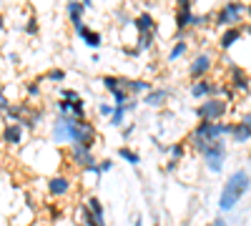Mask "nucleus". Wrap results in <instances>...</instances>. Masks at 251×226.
<instances>
[{
  "label": "nucleus",
  "instance_id": "obj_1",
  "mask_svg": "<svg viewBox=\"0 0 251 226\" xmlns=\"http://www.w3.org/2000/svg\"><path fill=\"white\" fill-rule=\"evenodd\" d=\"M224 136H231V123H214V121H201L199 126L194 128L191 133V143L199 153H206V149L211 146V143L221 141Z\"/></svg>",
  "mask_w": 251,
  "mask_h": 226
},
{
  "label": "nucleus",
  "instance_id": "obj_2",
  "mask_svg": "<svg viewBox=\"0 0 251 226\" xmlns=\"http://www.w3.org/2000/svg\"><path fill=\"white\" fill-rule=\"evenodd\" d=\"M249 186H251V178H249L246 171L231 174V178L224 183V191H221V199H219V209L221 211H231L241 201V196L249 191Z\"/></svg>",
  "mask_w": 251,
  "mask_h": 226
},
{
  "label": "nucleus",
  "instance_id": "obj_3",
  "mask_svg": "<svg viewBox=\"0 0 251 226\" xmlns=\"http://www.w3.org/2000/svg\"><path fill=\"white\" fill-rule=\"evenodd\" d=\"M226 111H228V103L224 98H206L203 103L196 108V116L201 118V121H214V123H219L224 116H226Z\"/></svg>",
  "mask_w": 251,
  "mask_h": 226
},
{
  "label": "nucleus",
  "instance_id": "obj_4",
  "mask_svg": "<svg viewBox=\"0 0 251 226\" xmlns=\"http://www.w3.org/2000/svg\"><path fill=\"white\" fill-rule=\"evenodd\" d=\"M203 161H206V166L211 169L214 174H219L224 169V161H226V143H224V138L216 141V143H211V146L206 149Z\"/></svg>",
  "mask_w": 251,
  "mask_h": 226
},
{
  "label": "nucleus",
  "instance_id": "obj_5",
  "mask_svg": "<svg viewBox=\"0 0 251 226\" xmlns=\"http://www.w3.org/2000/svg\"><path fill=\"white\" fill-rule=\"evenodd\" d=\"M71 158H73V163H78V166H83V169H88L91 174L100 176V171L96 166V156H93V151L88 146H78V143H73L71 146Z\"/></svg>",
  "mask_w": 251,
  "mask_h": 226
},
{
  "label": "nucleus",
  "instance_id": "obj_6",
  "mask_svg": "<svg viewBox=\"0 0 251 226\" xmlns=\"http://www.w3.org/2000/svg\"><path fill=\"white\" fill-rule=\"evenodd\" d=\"M244 10H249L241 0H231V3H226L224 8H221V13L216 15V23L219 25H236L239 20H241V13Z\"/></svg>",
  "mask_w": 251,
  "mask_h": 226
},
{
  "label": "nucleus",
  "instance_id": "obj_7",
  "mask_svg": "<svg viewBox=\"0 0 251 226\" xmlns=\"http://www.w3.org/2000/svg\"><path fill=\"white\" fill-rule=\"evenodd\" d=\"M194 13H191V0H176V28H178V38L181 33L191 25Z\"/></svg>",
  "mask_w": 251,
  "mask_h": 226
},
{
  "label": "nucleus",
  "instance_id": "obj_8",
  "mask_svg": "<svg viewBox=\"0 0 251 226\" xmlns=\"http://www.w3.org/2000/svg\"><path fill=\"white\" fill-rule=\"evenodd\" d=\"M211 66H214V58L208 55V53H201V55H196V58H194L191 68H188V75L196 78V80H201L206 73H211Z\"/></svg>",
  "mask_w": 251,
  "mask_h": 226
},
{
  "label": "nucleus",
  "instance_id": "obj_9",
  "mask_svg": "<svg viewBox=\"0 0 251 226\" xmlns=\"http://www.w3.org/2000/svg\"><path fill=\"white\" fill-rule=\"evenodd\" d=\"M219 93V86L216 83H211V80H206V78H201V80H196V83H191V96L194 98H214Z\"/></svg>",
  "mask_w": 251,
  "mask_h": 226
},
{
  "label": "nucleus",
  "instance_id": "obj_10",
  "mask_svg": "<svg viewBox=\"0 0 251 226\" xmlns=\"http://www.w3.org/2000/svg\"><path fill=\"white\" fill-rule=\"evenodd\" d=\"M71 191V178L66 176H50L48 178V194L50 196H66Z\"/></svg>",
  "mask_w": 251,
  "mask_h": 226
},
{
  "label": "nucleus",
  "instance_id": "obj_11",
  "mask_svg": "<svg viewBox=\"0 0 251 226\" xmlns=\"http://www.w3.org/2000/svg\"><path fill=\"white\" fill-rule=\"evenodd\" d=\"M169 96H171V93L166 91V88H156V91H149V93H146L143 103H146V106H153V108H161L166 100H169Z\"/></svg>",
  "mask_w": 251,
  "mask_h": 226
},
{
  "label": "nucleus",
  "instance_id": "obj_12",
  "mask_svg": "<svg viewBox=\"0 0 251 226\" xmlns=\"http://www.w3.org/2000/svg\"><path fill=\"white\" fill-rule=\"evenodd\" d=\"M3 138H5L8 146H18V143L23 141V126H20V123H10V126H5Z\"/></svg>",
  "mask_w": 251,
  "mask_h": 226
},
{
  "label": "nucleus",
  "instance_id": "obj_13",
  "mask_svg": "<svg viewBox=\"0 0 251 226\" xmlns=\"http://www.w3.org/2000/svg\"><path fill=\"white\" fill-rule=\"evenodd\" d=\"M133 25H136L138 35H141V33H156V20L151 18V13H141V15L133 20Z\"/></svg>",
  "mask_w": 251,
  "mask_h": 226
},
{
  "label": "nucleus",
  "instance_id": "obj_14",
  "mask_svg": "<svg viewBox=\"0 0 251 226\" xmlns=\"http://www.w3.org/2000/svg\"><path fill=\"white\" fill-rule=\"evenodd\" d=\"M231 138H234L236 143H246V141L251 138V126H249V123H244V121L231 123Z\"/></svg>",
  "mask_w": 251,
  "mask_h": 226
},
{
  "label": "nucleus",
  "instance_id": "obj_15",
  "mask_svg": "<svg viewBox=\"0 0 251 226\" xmlns=\"http://www.w3.org/2000/svg\"><path fill=\"white\" fill-rule=\"evenodd\" d=\"M228 78H231L234 88H239V91H249V88H251V80H249V75H246L241 68H236V66H231V73H228Z\"/></svg>",
  "mask_w": 251,
  "mask_h": 226
},
{
  "label": "nucleus",
  "instance_id": "obj_16",
  "mask_svg": "<svg viewBox=\"0 0 251 226\" xmlns=\"http://www.w3.org/2000/svg\"><path fill=\"white\" fill-rule=\"evenodd\" d=\"M123 91L128 93H149L153 91L149 80H133V78H123Z\"/></svg>",
  "mask_w": 251,
  "mask_h": 226
},
{
  "label": "nucleus",
  "instance_id": "obj_17",
  "mask_svg": "<svg viewBox=\"0 0 251 226\" xmlns=\"http://www.w3.org/2000/svg\"><path fill=\"white\" fill-rule=\"evenodd\" d=\"M75 33L83 38V43H86V46H91V48H98V46H100V35H98L96 30H91V28H86V25H78Z\"/></svg>",
  "mask_w": 251,
  "mask_h": 226
},
{
  "label": "nucleus",
  "instance_id": "obj_18",
  "mask_svg": "<svg viewBox=\"0 0 251 226\" xmlns=\"http://www.w3.org/2000/svg\"><path fill=\"white\" fill-rule=\"evenodd\" d=\"M83 3H78V0H71L68 3V18H71V23L78 28V25H83Z\"/></svg>",
  "mask_w": 251,
  "mask_h": 226
},
{
  "label": "nucleus",
  "instance_id": "obj_19",
  "mask_svg": "<svg viewBox=\"0 0 251 226\" xmlns=\"http://www.w3.org/2000/svg\"><path fill=\"white\" fill-rule=\"evenodd\" d=\"M239 38H241V30H239V28H228V30L221 35L219 43H221V48H224V50H228L231 46H236V43H239Z\"/></svg>",
  "mask_w": 251,
  "mask_h": 226
},
{
  "label": "nucleus",
  "instance_id": "obj_20",
  "mask_svg": "<svg viewBox=\"0 0 251 226\" xmlns=\"http://www.w3.org/2000/svg\"><path fill=\"white\" fill-rule=\"evenodd\" d=\"M133 108H136L133 100H131V103H126V106H116V111H113V116H111V126H123L126 111H133Z\"/></svg>",
  "mask_w": 251,
  "mask_h": 226
},
{
  "label": "nucleus",
  "instance_id": "obj_21",
  "mask_svg": "<svg viewBox=\"0 0 251 226\" xmlns=\"http://www.w3.org/2000/svg\"><path fill=\"white\" fill-rule=\"evenodd\" d=\"M86 209H88L91 214H96L98 219H106V211H103V203L98 201V196H88V201H86Z\"/></svg>",
  "mask_w": 251,
  "mask_h": 226
},
{
  "label": "nucleus",
  "instance_id": "obj_22",
  "mask_svg": "<svg viewBox=\"0 0 251 226\" xmlns=\"http://www.w3.org/2000/svg\"><path fill=\"white\" fill-rule=\"evenodd\" d=\"M103 86H106L111 93H116V91L123 88V78H118V75H106V78H103Z\"/></svg>",
  "mask_w": 251,
  "mask_h": 226
},
{
  "label": "nucleus",
  "instance_id": "obj_23",
  "mask_svg": "<svg viewBox=\"0 0 251 226\" xmlns=\"http://www.w3.org/2000/svg\"><path fill=\"white\" fill-rule=\"evenodd\" d=\"M118 156H121L123 161H128L131 166H136V163L141 161V156H138L136 151H131V149H126V146H123V149H118Z\"/></svg>",
  "mask_w": 251,
  "mask_h": 226
},
{
  "label": "nucleus",
  "instance_id": "obj_24",
  "mask_svg": "<svg viewBox=\"0 0 251 226\" xmlns=\"http://www.w3.org/2000/svg\"><path fill=\"white\" fill-rule=\"evenodd\" d=\"M188 50V46H186V40H178V43L171 48V53H169V60H178L183 53Z\"/></svg>",
  "mask_w": 251,
  "mask_h": 226
},
{
  "label": "nucleus",
  "instance_id": "obj_25",
  "mask_svg": "<svg viewBox=\"0 0 251 226\" xmlns=\"http://www.w3.org/2000/svg\"><path fill=\"white\" fill-rule=\"evenodd\" d=\"M169 151H171V156H174L176 161H178V158H183V153H186L183 143H171V149H169Z\"/></svg>",
  "mask_w": 251,
  "mask_h": 226
},
{
  "label": "nucleus",
  "instance_id": "obj_26",
  "mask_svg": "<svg viewBox=\"0 0 251 226\" xmlns=\"http://www.w3.org/2000/svg\"><path fill=\"white\" fill-rule=\"evenodd\" d=\"M46 78H48V80H53V83H58V80H63V78H66V73L55 68V71H50V73H48Z\"/></svg>",
  "mask_w": 251,
  "mask_h": 226
},
{
  "label": "nucleus",
  "instance_id": "obj_27",
  "mask_svg": "<svg viewBox=\"0 0 251 226\" xmlns=\"http://www.w3.org/2000/svg\"><path fill=\"white\" fill-rule=\"evenodd\" d=\"M25 33H28V35H35V33H38V23H35V18H33V15H30L28 25H25Z\"/></svg>",
  "mask_w": 251,
  "mask_h": 226
},
{
  "label": "nucleus",
  "instance_id": "obj_28",
  "mask_svg": "<svg viewBox=\"0 0 251 226\" xmlns=\"http://www.w3.org/2000/svg\"><path fill=\"white\" fill-rule=\"evenodd\" d=\"M60 96H63V100H80V96L75 91H63Z\"/></svg>",
  "mask_w": 251,
  "mask_h": 226
},
{
  "label": "nucleus",
  "instance_id": "obj_29",
  "mask_svg": "<svg viewBox=\"0 0 251 226\" xmlns=\"http://www.w3.org/2000/svg\"><path fill=\"white\" fill-rule=\"evenodd\" d=\"M111 169H113V163H111V158H108V161H103L100 166H98V171H100V174H106V171H111Z\"/></svg>",
  "mask_w": 251,
  "mask_h": 226
},
{
  "label": "nucleus",
  "instance_id": "obj_30",
  "mask_svg": "<svg viewBox=\"0 0 251 226\" xmlns=\"http://www.w3.org/2000/svg\"><path fill=\"white\" fill-rule=\"evenodd\" d=\"M98 111H100L103 116H113V111H116V108H111L108 103H100V108H98Z\"/></svg>",
  "mask_w": 251,
  "mask_h": 226
},
{
  "label": "nucleus",
  "instance_id": "obj_31",
  "mask_svg": "<svg viewBox=\"0 0 251 226\" xmlns=\"http://www.w3.org/2000/svg\"><path fill=\"white\" fill-rule=\"evenodd\" d=\"M38 93H40V86L38 83H30L28 86V96H38Z\"/></svg>",
  "mask_w": 251,
  "mask_h": 226
},
{
  "label": "nucleus",
  "instance_id": "obj_32",
  "mask_svg": "<svg viewBox=\"0 0 251 226\" xmlns=\"http://www.w3.org/2000/svg\"><path fill=\"white\" fill-rule=\"evenodd\" d=\"M131 133H133V123H131L128 128H123V138H131Z\"/></svg>",
  "mask_w": 251,
  "mask_h": 226
},
{
  "label": "nucleus",
  "instance_id": "obj_33",
  "mask_svg": "<svg viewBox=\"0 0 251 226\" xmlns=\"http://www.w3.org/2000/svg\"><path fill=\"white\" fill-rule=\"evenodd\" d=\"M241 121H244V123H249V126H251V111H249V113H246V116H244Z\"/></svg>",
  "mask_w": 251,
  "mask_h": 226
},
{
  "label": "nucleus",
  "instance_id": "obj_34",
  "mask_svg": "<svg viewBox=\"0 0 251 226\" xmlns=\"http://www.w3.org/2000/svg\"><path fill=\"white\" fill-rule=\"evenodd\" d=\"M80 3L86 5V8H93V0H80Z\"/></svg>",
  "mask_w": 251,
  "mask_h": 226
},
{
  "label": "nucleus",
  "instance_id": "obj_35",
  "mask_svg": "<svg viewBox=\"0 0 251 226\" xmlns=\"http://www.w3.org/2000/svg\"><path fill=\"white\" fill-rule=\"evenodd\" d=\"M246 13H249V18H251V5H249V10H246Z\"/></svg>",
  "mask_w": 251,
  "mask_h": 226
},
{
  "label": "nucleus",
  "instance_id": "obj_36",
  "mask_svg": "<svg viewBox=\"0 0 251 226\" xmlns=\"http://www.w3.org/2000/svg\"><path fill=\"white\" fill-rule=\"evenodd\" d=\"M246 33H249V35H251V25H249V28H246Z\"/></svg>",
  "mask_w": 251,
  "mask_h": 226
}]
</instances>
